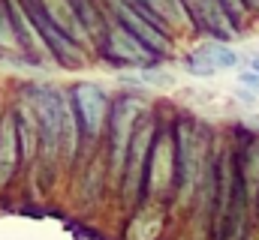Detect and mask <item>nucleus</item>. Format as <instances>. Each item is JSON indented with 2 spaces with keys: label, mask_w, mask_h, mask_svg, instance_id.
<instances>
[{
  "label": "nucleus",
  "mask_w": 259,
  "mask_h": 240,
  "mask_svg": "<svg viewBox=\"0 0 259 240\" xmlns=\"http://www.w3.org/2000/svg\"><path fill=\"white\" fill-rule=\"evenodd\" d=\"M9 12H12L15 27L21 30V36H24L36 51H46L49 45H46V39H42V33H39V24L33 21V15H27V9L21 6V0H9Z\"/></svg>",
  "instance_id": "13"
},
{
  "label": "nucleus",
  "mask_w": 259,
  "mask_h": 240,
  "mask_svg": "<svg viewBox=\"0 0 259 240\" xmlns=\"http://www.w3.org/2000/svg\"><path fill=\"white\" fill-rule=\"evenodd\" d=\"M259 198V144H250L244 156V201Z\"/></svg>",
  "instance_id": "15"
},
{
  "label": "nucleus",
  "mask_w": 259,
  "mask_h": 240,
  "mask_svg": "<svg viewBox=\"0 0 259 240\" xmlns=\"http://www.w3.org/2000/svg\"><path fill=\"white\" fill-rule=\"evenodd\" d=\"M241 84H247L250 90H259V72H241Z\"/></svg>",
  "instance_id": "19"
},
{
  "label": "nucleus",
  "mask_w": 259,
  "mask_h": 240,
  "mask_svg": "<svg viewBox=\"0 0 259 240\" xmlns=\"http://www.w3.org/2000/svg\"><path fill=\"white\" fill-rule=\"evenodd\" d=\"M172 180H175V144L169 135H160V141L151 150V165H148L151 192H166Z\"/></svg>",
  "instance_id": "6"
},
{
  "label": "nucleus",
  "mask_w": 259,
  "mask_h": 240,
  "mask_svg": "<svg viewBox=\"0 0 259 240\" xmlns=\"http://www.w3.org/2000/svg\"><path fill=\"white\" fill-rule=\"evenodd\" d=\"M190 18H199L205 27H211L214 33H232L235 24H232V15L226 12V6L220 0H184Z\"/></svg>",
  "instance_id": "10"
},
{
  "label": "nucleus",
  "mask_w": 259,
  "mask_h": 240,
  "mask_svg": "<svg viewBox=\"0 0 259 240\" xmlns=\"http://www.w3.org/2000/svg\"><path fill=\"white\" fill-rule=\"evenodd\" d=\"M178 162H181V198L187 201L193 195L202 165H205V141L187 123L178 129Z\"/></svg>",
  "instance_id": "2"
},
{
  "label": "nucleus",
  "mask_w": 259,
  "mask_h": 240,
  "mask_svg": "<svg viewBox=\"0 0 259 240\" xmlns=\"http://www.w3.org/2000/svg\"><path fill=\"white\" fill-rule=\"evenodd\" d=\"M160 225H163V213L154 210V207H148V210H142V213L130 222L127 240H154L160 234Z\"/></svg>",
  "instance_id": "14"
},
{
  "label": "nucleus",
  "mask_w": 259,
  "mask_h": 240,
  "mask_svg": "<svg viewBox=\"0 0 259 240\" xmlns=\"http://www.w3.org/2000/svg\"><path fill=\"white\" fill-rule=\"evenodd\" d=\"M250 69H256L259 72V57H250Z\"/></svg>",
  "instance_id": "21"
},
{
  "label": "nucleus",
  "mask_w": 259,
  "mask_h": 240,
  "mask_svg": "<svg viewBox=\"0 0 259 240\" xmlns=\"http://www.w3.org/2000/svg\"><path fill=\"white\" fill-rule=\"evenodd\" d=\"M18 120L12 114L0 120V186L9 183L15 165H18Z\"/></svg>",
  "instance_id": "11"
},
{
  "label": "nucleus",
  "mask_w": 259,
  "mask_h": 240,
  "mask_svg": "<svg viewBox=\"0 0 259 240\" xmlns=\"http://www.w3.org/2000/svg\"><path fill=\"white\" fill-rule=\"evenodd\" d=\"M36 114H30V108H21V117L18 120V141H21V150H24V156L27 159H33V150H36V144H33V126H39V123H33Z\"/></svg>",
  "instance_id": "16"
},
{
  "label": "nucleus",
  "mask_w": 259,
  "mask_h": 240,
  "mask_svg": "<svg viewBox=\"0 0 259 240\" xmlns=\"http://www.w3.org/2000/svg\"><path fill=\"white\" fill-rule=\"evenodd\" d=\"M30 102H33V114L39 123V135L46 144V156H55L58 150H64V102L66 96L55 87L36 84L30 90Z\"/></svg>",
  "instance_id": "1"
},
{
  "label": "nucleus",
  "mask_w": 259,
  "mask_h": 240,
  "mask_svg": "<svg viewBox=\"0 0 259 240\" xmlns=\"http://www.w3.org/2000/svg\"><path fill=\"white\" fill-rule=\"evenodd\" d=\"M232 66H238V54H235L232 48L214 45V42L199 45L193 51V57L187 60V69H190L193 75H214L217 69H232Z\"/></svg>",
  "instance_id": "8"
},
{
  "label": "nucleus",
  "mask_w": 259,
  "mask_h": 240,
  "mask_svg": "<svg viewBox=\"0 0 259 240\" xmlns=\"http://www.w3.org/2000/svg\"><path fill=\"white\" fill-rule=\"evenodd\" d=\"M39 3H42V12L49 15V21H52L64 36H69L72 42H88V39H91L84 21L78 18V9H72L69 0H39Z\"/></svg>",
  "instance_id": "7"
},
{
  "label": "nucleus",
  "mask_w": 259,
  "mask_h": 240,
  "mask_svg": "<svg viewBox=\"0 0 259 240\" xmlns=\"http://www.w3.org/2000/svg\"><path fill=\"white\" fill-rule=\"evenodd\" d=\"M151 135H154V126H142L133 138L127 159V180H124V195L127 198H136L139 180H142V171H145V159H148V147H151Z\"/></svg>",
  "instance_id": "9"
},
{
  "label": "nucleus",
  "mask_w": 259,
  "mask_h": 240,
  "mask_svg": "<svg viewBox=\"0 0 259 240\" xmlns=\"http://www.w3.org/2000/svg\"><path fill=\"white\" fill-rule=\"evenodd\" d=\"M18 45H21L18 27H15V21L0 9V48H18Z\"/></svg>",
  "instance_id": "17"
},
{
  "label": "nucleus",
  "mask_w": 259,
  "mask_h": 240,
  "mask_svg": "<svg viewBox=\"0 0 259 240\" xmlns=\"http://www.w3.org/2000/svg\"><path fill=\"white\" fill-rule=\"evenodd\" d=\"M109 6H112V12L118 15L121 27H127L145 48H151V51H166V48H169V36H166L157 24H151L133 3H127V0H109Z\"/></svg>",
  "instance_id": "4"
},
{
  "label": "nucleus",
  "mask_w": 259,
  "mask_h": 240,
  "mask_svg": "<svg viewBox=\"0 0 259 240\" xmlns=\"http://www.w3.org/2000/svg\"><path fill=\"white\" fill-rule=\"evenodd\" d=\"M72 102H75V111H78V117H81L84 132H88L91 138H94V135H100L103 120H106V108H109L103 87H97V84L84 81V84H78V87L72 90Z\"/></svg>",
  "instance_id": "5"
},
{
  "label": "nucleus",
  "mask_w": 259,
  "mask_h": 240,
  "mask_svg": "<svg viewBox=\"0 0 259 240\" xmlns=\"http://www.w3.org/2000/svg\"><path fill=\"white\" fill-rule=\"evenodd\" d=\"M109 45H112V54H118V57L127 60V63H151L154 60V51L145 48L127 27H121V24H115L109 30Z\"/></svg>",
  "instance_id": "12"
},
{
  "label": "nucleus",
  "mask_w": 259,
  "mask_h": 240,
  "mask_svg": "<svg viewBox=\"0 0 259 240\" xmlns=\"http://www.w3.org/2000/svg\"><path fill=\"white\" fill-rule=\"evenodd\" d=\"M139 99H121L115 105V120H112V171L121 174L127 171L130 147H133V120L139 114Z\"/></svg>",
  "instance_id": "3"
},
{
  "label": "nucleus",
  "mask_w": 259,
  "mask_h": 240,
  "mask_svg": "<svg viewBox=\"0 0 259 240\" xmlns=\"http://www.w3.org/2000/svg\"><path fill=\"white\" fill-rule=\"evenodd\" d=\"M244 6H250V9H256L259 12V0H244Z\"/></svg>",
  "instance_id": "20"
},
{
  "label": "nucleus",
  "mask_w": 259,
  "mask_h": 240,
  "mask_svg": "<svg viewBox=\"0 0 259 240\" xmlns=\"http://www.w3.org/2000/svg\"><path fill=\"white\" fill-rule=\"evenodd\" d=\"M223 6H226V12L232 15V18H241L244 12H247V6H244V0H220Z\"/></svg>",
  "instance_id": "18"
}]
</instances>
